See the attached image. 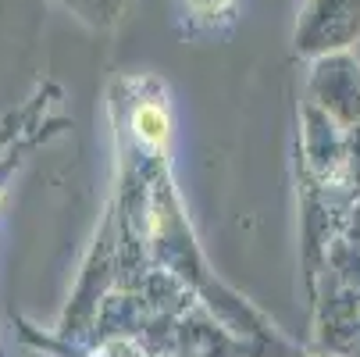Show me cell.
<instances>
[{"instance_id":"cell-1","label":"cell","mask_w":360,"mask_h":357,"mask_svg":"<svg viewBox=\"0 0 360 357\" xmlns=\"http://www.w3.org/2000/svg\"><path fill=\"white\" fill-rule=\"evenodd\" d=\"M360 36V0H307L296 22V50L335 54Z\"/></svg>"},{"instance_id":"cell-2","label":"cell","mask_w":360,"mask_h":357,"mask_svg":"<svg viewBox=\"0 0 360 357\" xmlns=\"http://www.w3.org/2000/svg\"><path fill=\"white\" fill-rule=\"evenodd\" d=\"M132 129H136V136H139L146 146H165L168 129H172L165 104H153V100H150V104H139V108L132 111Z\"/></svg>"},{"instance_id":"cell-3","label":"cell","mask_w":360,"mask_h":357,"mask_svg":"<svg viewBox=\"0 0 360 357\" xmlns=\"http://www.w3.org/2000/svg\"><path fill=\"white\" fill-rule=\"evenodd\" d=\"M65 4L75 8L82 18L96 22V25H108V22H115V18L122 15L125 0H65Z\"/></svg>"},{"instance_id":"cell-4","label":"cell","mask_w":360,"mask_h":357,"mask_svg":"<svg viewBox=\"0 0 360 357\" xmlns=\"http://www.w3.org/2000/svg\"><path fill=\"white\" fill-rule=\"evenodd\" d=\"M189 4H193L196 15H218V11H225L232 4V0H189Z\"/></svg>"}]
</instances>
